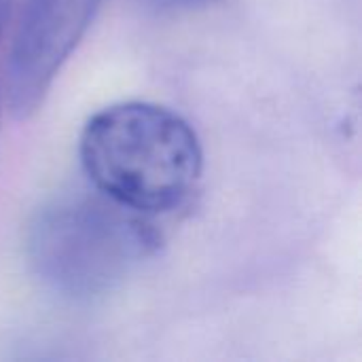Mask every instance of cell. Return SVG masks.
I'll list each match as a JSON object with an SVG mask.
<instances>
[{"mask_svg": "<svg viewBox=\"0 0 362 362\" xmlns=\"http://www.w3.org/2000/svg\"><path fill=\"white\" fill-rule=\"evenodd\" d=\"M81 163L93 187L115 204L138 214H165L193 195L204 155L180 115L157 104L123 102L87 121Z\"/></svg>", "mask_w": 362, "mask_h": 362, "instance_id": "obj_1", "label": "cell"}, {"mask_svg": "<svg viewBox=\"0 0 362 362\" xmlns=\"http://www.w3.org/2000/svg\"><path fill=\"white\" fill-rule=\"evenodd\" d=\"M155 248L151 225L102 193L59 197L28 229L34 274L47 288L78 303L115 291Z\"/></svg>", "mask_w": 362, "mask_h": 362, "instance_id": "obj_2", "label": "cell"}, {"mask_svg": "<svg viewBox=\"0 0 362 362\" xmlns=\"http://www.w3.org/2000/svg\"><path fill=\"white\" fill-rule=\"evenodd\" d=\"M102 0H23L6 62V102L30 117L70 57Z\"/></svg>", "mask_w": 362, "mask_h": 362, "instance_id": "obj_3", "label": "cell"}, {"mask_svg": "<svg viewBox=\"0 0 362 362\" xmlns=\"http://www.w3.org/2000/svg\"><path fill=\"white\" fill-rule=\"evenodd\" d=\"M144 2L157 11H189V8L210 4L214 0H144Z\"/></svg>", "mask_w": 362, "mask_h": 362, "instance_id": "obj_4", "label": "cell"}, {"mask_svg": "<svg viewBox=\"0 0 362 362\" xmlns=\"http://www.w3.org/2000/svg\"><path fill=\"white\" fill-rule=\"evenodd\" d=\"M11 17V0H0V38L4 34V28Z\"/></svg>", "mask_w": 362, "mask_h": 362, "instance_id": "obj_5", "label": "cell"}]
</instances>
